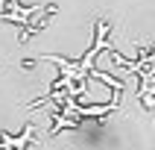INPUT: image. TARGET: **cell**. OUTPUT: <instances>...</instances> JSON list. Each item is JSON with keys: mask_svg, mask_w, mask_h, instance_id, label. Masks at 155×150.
I'll return each mask as SVG.
<instances>
[{"mask_svg": "<svg viewBox=\"0 0 155 150\" xmlns=\"http://www.w3.org/2000/svg\"><path fill=\"white\" fill-rule=\"evenodd\" d=\"M32 127H26L24 132H21V135H18V138H12V135H3V138H0V150H24L26 144H29V138H32Z\"/></svg>", "mask_w": 155, "mask_h": 150, "instance_id": "cell-1", "label": "cell"}]
</instances>
